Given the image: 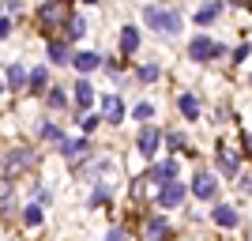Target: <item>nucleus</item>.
<instances>
[{"label": "nucleus", "mask_w": 252, "mask_h": 241, "mask_svg": "<svg viewBox=\"0 0 252 241\" xmlns=\"http://www.w3.org/2000/svg\"><path fill=\"white\" fill-rule=\"evenodd\" d=\"M143 19H147V27L155 34H177L181 31V11L177 8H155V4H147Z\"/></svg>", "instance_id": "f257e3e1"}, {"label": "nucleus", "mask_w": 252, "mask_h": 241, "mask_svg": "<svg viewBox=\"0 0 252 241\" xmlns=\"http://www.w3.org/2000/svg\"><path fill=\"white\" fill-rule=\"evenodd\" d=\"M185 196H189V189H185L181 181H166V185H162V192H158V204H162V207H181V204H185Z\"/></svg>", "instance_id": "f03ea898"}, {"label": "nucleus", "mask_w": 252, "mask_h": 241, "mask_svg": "<svg viewBox=\"0 0 252 241\" xmlns=\"http://www.w3.org/2000/svg\"><path fill=\"white\" fill-rule=\"evenodd\" d=\"M189 53H192V61H196V64H203V61H211V57H219L222 49L211 42V38H203V34H200V38H192Z\"/></svg>", "instance_id": "7ed1b4c3"}, {"label": "nucleus", "mask_w": 252, "mask_h": 241, "mask_svg": "<svg viewBox=\"0 0 252 241\" xmlns=\"http://www.w3.org/2000/svg\"><path fill=\"white\" fill-rule=\"evenodd\" d=\"M192 192H196L200 200H215V192H219V181H215V173L200 170V173H196V181H192Z\"/></svg>", "instance_id": "20e7f679"}, {"label": "nucleus", "mask_w": 252, "mask_h": 241, "mask_svg": "<svg viewBox=\"0 0 252 241\" xmlns=\"http://www.w3.org/2000/svg\"><path fill=\"white\" fill-rule=\"evenodd\" d=\"M158 139H162V132H158V128L155 125H143V128H139V136H136V143H139V155H155V151H158Z\"/></svg>", "instance_id": "39448f33"}, {"label": "nucleus", "mask_w": 252, "mask_h": 241, "mask_svg": "<svg viewBox=\"0 0 252 241\" xmlns=\"http://www.w3.org/2000/svg\"><path fill=\"white\" fill-rule=\"evenodd\" d=\"M31 162H34V151H31V147H15V151L4 158V170H8V173H19V170L31 166Z\"/></svg>", "instance_id": "423d86ee"}, {"label": "nucleus", "mask_w": 252, "mask_h": 241, "mask_svg": "<svg viewBox=\"0 0 252 241\" xmlns=\"http://www.w3.org/2000/svg\"><path fill=\"white\" fill-rule=\"evenodd\" d=\"M151 181H158V185H166V181H177V158H166V162H158V166L151 170Z\"/></svg>", "instance_id": "0eeeda50"}, {"label": "nucleus", "mask_w": 252, "mask_h": 241, "mask_svg": "<svg viewBox=\"0 0 252 241\" xmlns=\"http://www.w3.org/2000/svg\"><path fill=\"white\" fill-rule=\"evenodd\" d=\"M211 219L219 222L222 230H233V226H237V222H241V215H237V211H233L230 204H219V207H215V215H211Z\"/></svg>", "instance_id": "6e6552de"}, {"label": "nucleus", "mask_w": 252, "mask_h": 241, "mask_svg": "<svg viewBox=\"0 0 252 241\" xmlns=\"http://www.w3.org/2000/svg\"><path fill=\"white\" fill-rule=\"evenodd\" d=\"M68 61H72V68H79V72H94L98 64H102V57H98V53H75V57H68Z\"/></svg>", "instance_id": "1a4fd4ad"}, {"label": "nucleus", "mask_w": 252, "mask_h": 241, "mask_svg": "<svg viewBox=\"0 0 252 241\" xmlns=\"http://www.w3.org/2000/svg\"><path fill=\"white\" fill-rule=\"evenodd\" d=\"M121 117H125V102H121V95H105V121L117 125Z\"/></svg>", "instance_id": "9d476101"}, {"label": "nucleus", "mask_w": 252, "mask_h": 241, "mask_svg": "<svg viewBox=\"0 0 252 241\" xmlns=\"http://www.w3.org/2000/svg\"><path fill=\"white\" fill-rule=\"evenodd\" d=\"M61 151H64V158H83V151H91V147H87V136L83 139H61Z\"/></svg>", "instance_id": "9b49d317"}, {"label": "nucleus", "mask_w": 252, "mask_h": 241, "mask_svg": "<svg viewBox=\"0 0 252 241\" xmlns=\"http://www.w3.org/2000/svg\"><path fill=\"white\" fill-rule=\"evenodd\" d=\"M83 31H87V19H83V15H79V11H75V15H68V34H64V38H68V42H79V38H83Z\"/></svg>", "instance_id": "f8f14e48"}, {"label": "nucleus", "mask_w": 252, "mask_h": 241, "mask_svg": "<svg viewBox=\"0 0 252 241\" xmlns=\"http://www.w3.org/2000/svg\"><path fill=\"white\" fill-rule=\"evenodd\" d=\"M27 87H31L34 95H42L45 87H49V72H45V68H34V72L27 75Z\"/></svg>", "instance_id": "ddd939ff"}, {"label": "nucleus", "mask_w": 252, "mask_h": 241, "mask_svg": "<svg viewBox=\"0 0 252 241\" xmlns=\"http://www.w3.org/2000/svg\"><path fill=\"white\" fill-rule=\"evenodd\" d=\"M121 49H125V53L139 49V31H136V27H125V31H121Z\"/></svg>", "instance_id": "4468645a"}, {"label": "nucleus", "mask_w": 252, "mask_h": 241, "mask_svg": "<svg viewBox=\"0 0 252 241\" xmlns=\"http://www.w3.org/2000/svg\"><path fill=\"white\" fill-rule=\"evenodd\" d=\"M75 102H79V105H91V102H94V87L87 83V79L75 83Z\"/></svg>", "instance_id": "2eb2a0df"}, {"label": "nucleus", "mask_w": 252, "mask_h": 241, "mask_svg": "<svg viewBox=\"0 0 252 241\" xmlns=\"http://www.w3.org/2000/svg\"><path fill=\"white\" fill-rule=\"evenodd\" d=\"M181 113L189 117V121H196V117H200V102L192 95H181Z\"/></svg>", "instance_id": "dca6fc26"}, {"label": "nucleus", "mask_w": 252, "mask_h": 241, "mask_svg": "<svg viewBox=\"0 0 252 241\" xmlns=\"http://www.w3.org/2000/svg\"><path fill=\"white\" fill-rule=\"evenodd\" d=\"M27 83V68L23 64H8V87H23Z\"/></svg>", "instance_id": "f3484780"}, {"label": "nucleus", "mask_w": 252, "mask_h": 241, "mask_svg": "<svg viewBox=\"0 0 252 241\" xmlns=\"http://www.w3.org/2000/svg\"><path fill=\"white\" fill-rule=\"evenodd\" d=\"M49 61L53 64H68V45L64 42H49Z\"/></svg>", "instance_id": "a211bd4d"}, {"label": "nucleus", "mask_w": 252, "mask_h": 241, "mask_svg": "<svg viewBox=\"0 0 252 241\" xmlns=\"http://www.w3.org/2000/svg\"><path fill=\"white\" fill-rule=\"evenodd\" d=\"M219 4H211V8H200V11H196V23H200V27H207V23H215V19H219Z\"/></svg>", "instance_id": "6ab92c4d"}, {"label": "nucleus", "mask_w": 252, "mask_h": 241, "mask_svg": "<svg viewBox=\"0 0 252 241\" xmlns=\"http://www.w3.org/2000/svg\"><path fill=\"white\" fill-rule=\"evenodd\" d=\"M162 234H166V219H162V215H155V219H151V226H147V238L158 241Z\"/></svg>", "instance_id": "aec40b11"}, {"label": "nucleus", "mask_w": 252, "mask_h": 241, "mask_svg": "<svg viewBox=\"0 0 252 241\" xmlns=\"http://www.w3.org/2000/svg\"><path fill=\"white\" fill-rule=\"evenodd\" d=\"M23 222H27V226H38V222H42V207H38V204L23 207Z\"/></svg>", "instance_id": "412c9836"}, {"label": "nucleus", "mask_w": 252, "mask_h": 241, "mask_svg": "<svg viewBox=\"0 0 252 241\" xmlns=\"http://www.w3.org/2000/svg\"><path fill=\"white\" fill-rule=\"evenodd\" d=\"M219 166L226 170V173H237V162H233V155H230V151H219Z\"/></svg>", "instance_id": "4be33fe9"}, {"label": "nucleus", "mask_w": 252, "mask_h": 241, "mask_svg": "<svg viewBox=\"0 0 252 241\" xmlns=\"http://www.w3.org/2000/svg\"><path fill=\"white\" fill-rule=\"evenodd\" d=\"M42 19H45V23L64 19V8H57V4H45V8H42Z\"/></svg>", "instance_id": "5701e85b"}, {"label": "nucleus", "mask_w": 252, "mask_h": 241, "mask_svg": "<svg viewBox=\"0 0 252 241\" xmlns=\"http://www.w3.org/2000/svg\"><path fill=\"white\" fill-rule=\"evenodd\" d=\"M139 79H143V83H155L158 79V64H143V68H139Z\"/></svg>", "instance_id": "b1692460"}, {"label": "nucleus", "mask_w": 252, "mask_h": 241, "mask_svg": "<svg viewBox=\"0 0 252 241\" xmlns=\"http://www.w3.org/2000/svg\"><path fill=\"white\" fill-rule=\"evenodd\" d=\"M151 117H155V105H151V102H139L136 105V121H151Z\"/></svg>", "instance_id": "393cba45"}, {"label": "nucleus", "mask_w": 252, "mask_h": 241, "mask_svg": "<svg viewBox=\"0 0 252 241\" xmlns=\"http://www.w3.org/2000/svg\"><path fill=\"white\" fill-rule=\"evenodd\" d=\"M49 105H53V109H64V105H68V98H64L61 87H57V91H49Z\"/></svg>", "instance_id": "a878e982"}, {"label": "nucleus", "mask_w": 252, "mask_h": 241, "mask_svg": "<svg viewBox=\"0 0 252 241\" xmlns=\"http://www.w3.org/2000/svg\"><path fill=\"white\" fill-rule=\"evenodd\" d=\"M98 125H102V121H98V117H91V113H87L83 121H79V128H83V136H87V132H94Z\"/></svg>", "instance_id": "bb28decb"}, {"label": "nucleus", "mask_w": 252, "mask_h": 241, "mask_svg": "<svg viewBox=\"0 0 252 241\" xmlns=\"http://www.w3.org/2000/svg\"><path fill=\"white\" fill-rule=\"evenodd\" d=\"M42 136H45V139H64V136H61V128H57V125H45V128H42Z\"/></svg>", "instance_id": "cd10ccee"}, {"label": "nucleus", "mask_w": 252, "mask_h": 241, "mask_svg": "<svg viewBox=\"0 0 252 241\" xmlns=\"http://www.w3.org/2000/svg\"><path fill=\"white\" fill-rule=\"evenodd\" d=\"M169 147H173V151H181V147H185V136H181V132H169Z\"/></svg>", "instance_id": "c85d7f7f"}, {"label": "nucleus", "mask_w": 252, "mask_h": 241, "mask_svg": "<svg viewBox=\"0 0 252 241\" xmlns=\"http://www.w3.org/2000/svg\"><path fill=\"white\" fill-rule=\"evenodd\" d=\"M105 241H128V234H125V230H117V226H113V230L105 234Z\"/></svg>", "instance_id": "c756f323"}, {"label": "nucleus", "mask_w": 252, "mask_h": 241, "mask_svg": "<svg viewBox=\"0 0 252 241\" xmlns=\"http://www.w3.org/2000/svg\"><path fill=\"white\" fill-rule=\"evenodd\" d=\"M11 34V19H4V15H0V38H8Z\"/></svg>", "instance_id": "7c9ffc66"}, {"label": "nucleus", "mask_w": 252, "mask_h": 241, "mask_svg": "<svg viewBox=\"0 0 252 241\" xmlns=\"http://www.w3.org/2000/svg\"><path fill=\"white\" fill-rule=\"evenodd\" d=\"M0 95H4V79H0Z\"/></svg>", "instance_id": "2f4dec72"}]
</instances>
